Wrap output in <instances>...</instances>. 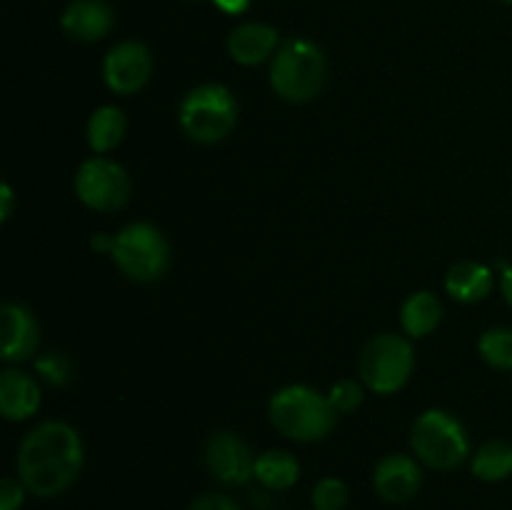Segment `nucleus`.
Returning a JSON list of instances; mask_svg holds the SVG:
<instances>
[{"label": "nucleus", "instance_id": "a211bd4d", "mask_svg": "<svg viewBox=\"0 0 512 510\" xmlns=\"http://www.w3.org/2000/svg\"><path fill=\"white\" fill-rule=\"evenodd\" d=\"M128 130V120H125L123 110L115 105H100L93 110L88 120V145L95 155H105L110 150L118 148Z\"/></svg>", "mask_w": 512, "mask_h": 510}, {"label": "nucleus", "instance_id": "7ed1b4c3", "mask_svg": "<svg viewBox=\"0 0 512 510\" xmlns=\"http://www.w3.org/2000/svg\"><path fill=\"white\" fill-rule=\"evenodd\" d=\"M268 415L273 428L295 443H318L333 433L338 413L328 395L310 385H288L270 398Z\"/></svg>", "mask_w": 512, "mask_h": 510}, {"label": "nucleus", "instance_id": "aec40b11", "mask_svg": "<svg viewBox=\"0 0 512 510\" xmlns=\"http://www.w3.org/2000/svg\"><path fill=\"white\" fill-rule=\"evenodd\" d=\"M470 470L483 483H500L512 475V443L488 440L470 458Z\"/></svg>", "mask_w": 512, "mask_h": 510}, {"label": "nucleus", "instance_id": "9b49d317", "mask_svg": "<svg viewBox=\"0 0 512 510\" xmlns=\"http://www.w3.org/2000/svg\"><path fill=\"white\" fill-rule=\"evenodd\" d=\"M373 488L385 503L403 505L413 500L423 488V470L420 460L413 455L390 453L375 465Z\"/></svg>", "mask_w": 512, "mask_h": 510}, {"label": "nucleus", "instance_id": "423d86ee", "mask_svg": "<svg viewBox=\"0 0 512 510\" xmlns=\"http://www.w3.org/2000/svg\"><path fill=\"white\" fill-rule=\"evenodd\" d=\"M178 118L183 133L195 143H220L238 125V100L220 83L198 85L183 98Z\"/></svg>", "mask_w": 512, "mask_h": 510}, {"label": "nucleus", "instance_id": "20e7f679", "mask_svg": "<svg viewBox=\"0 0 512 510\" xmlns=\"http://www.w3.org/2000/svg\"><path fill=\"white\" fill-rule=\"evenodd\" d=\"M328 80V58L308 38H288L270 60V88L288 103H310Z\"/></svg>", "mask_w": 512, "mask_h": 510}, {"label": "nucleus", "instance_id": "393cba45", "mask_svg": "<svg viewBox=\"0 0 512 510\" xmlns=\"http://www.w3.org/2000/svg\"><path fill=\"white\" fill-rule=\"evenodd\" d=\"M25 485L15 478L0 480V510H20L25 503Z\"/></svg>", "mask_w": 512, "mask_h": 510}, {"label": "nucleus", "instance_id": "f03ea898", "mask_svg": "<svg viewBox=\"0 0 512 510\" xmlns=\"http://www.w3.org/2000/svg\"><path fill=\"white\" fill-rule=\"evenodd\" d=\"M93 250L108 253L120 273L135 283H155L168 273L170 245L165 235L150 223H130L115 235L95 233Z\"/></svg>", "mask_w": 512, "mask_h": 510}, {"label": "nucleus", "instance_id": "4468645a", "mask_svg": "<svg viewBox=\"0 0 512 510\" xmlns=\"http://www.w3.org/2000/svg\"><path fill=\"white\" fill-rule=\"evenodd\" d=\"M278 48V30L268 23H258V20L240 23L228 35V55L238 65H245V68H253V65L265 63V60H273Z\"/></svg>", "mask_w": 512, "mask_h": 510}, {"label": "nucleus", "instance_id": "39448f33", "mask_svg": "<svg viewBox=\"0 0 512 510\" xmlns=\"http://www.w3.org/2000/svg\"><path fill=\"white\" fill-rule=\"evenodd\" d=\"M410 448L433 470H455L470 458V440L463 423L448 410L430 408L410 428Z\"/></svg>", "mask_w": 512, "mask_h": 510}, {"label": "nucleus", "instance_id": "0eeeda50", "mask_svg": "<svg viewBox=\"0 0 512 510\" xmlns=\"http://www.w3.org/2000/svg\"><path fill=\"white\" fill-rule=\"evenodd\" d=\"M413 370V345L398 333H380L370 338L358 360L360 383L378 395H393L403 390Z\"/></svg>", "mask_w": 512, "mask_h": 510}, {"label": "nucleus", "instance_id": "4be33fe9", "mask_svg": "<svg viewBox=\"0 0 512 510\" xmlns=\"http://www.w3.org/2000/svg\"><path fill=\"white\" fill-rule=\"evenodd\" d=\"M35 373L53 388H65L73 380V363L63 353H43L35 358Z\"/></svg>", "mask_w": 512, "mask_h": 510}, {"label": "nucleus", "instance_id": "1a4fd4ad", "mask_svg": "<svg viewBox=\"0 0 512 510\" xmlns=\"http://www.w3.org/2000/svg\"><path fill=\"white\" fill-rule=\"evenodd\" d=\"M255 455L250 445L233 430H215L205 440V470L223 485H245L255 478Z\"/></svg>", "mask_w": 512, "mask_h": 510}, {"label": "nucleus", "instance_id": "dca6fc26", "mask_svg": "<svg viewBox=\"0 0 512 510\" xmlns=\"http://www.w3.org/2000/svg\"><path fill=\"white\" fill-rule=\"evenodd\" d=\"M495 280L488 265L475 260H460L445 275V290L453 300L460 303H480L490 295Z\"/></svg>", "mask_w": 512, "mask_h": 510}, {"label": "nucleus", "instance_id": "b1692460", "mask_svg": "<svg viewBox=\"0 0 512 510\" xmlns=\"http://www.w3.org/2000/svg\"><path fill=\"white\" fill-rule=\"evenodd\" d=\"M365 385L358 383V380H340V383L333 385V390L328 393L330 405L335 408V413L345 415V413H353L363 405L365 398Z\"/></svg>", "mask_w": 512, "mask_h": 510}, {"label": "nucleus", "instance_id": "f3484780", "mask_svg": "<svg viewBox=\"0 0 512 510\" xmlns=\"http://www.w3.org/2000/svg\"><path fill=\"white\" fill-rule=\"evenodd\" d=\"M443 323V303L433 290H418L400 308V325L408 338H425Z\"/></svg>", "mask_w": 512, "mask_h": 510}, {"label": "nucleus", "instance_id": "f8f14e48", "mask_svg": "<svg viewBox=\"0 0 512 510\" xmlns=\"http://www.w3.org/2000/svg\"><path fill=\"white\" fill-rule=\"evenodd\" d=\"M0 323H3L5 363H20V360H28L38 353L40 325L25 305L5 303L0 308Z\"/></svg>", "mask_w": 512, "mask_h": 510}, {"label": "nucleus", "instance_id": "f257e3e1", "mask_svg": "<svg viewBox=\"0 0 512 510\" xmlns=\"http://www.w3.org/2000/svg\"><path fill=\"white\" fill-rule=\"evenodd\" d=\"M83 440L70 423L45 420L30 430L18 448V480L35 498H55L83 470Z\"/></svg>", "mask_w": 512, "mask_h": 510}, {"label": "nucleus", "instance_id": "9d476101", "mask_svg": "<svg viewBox=\"0 0 512 510\" xmlns=\"http://www.w3.org/2000/svg\"><path fill=\"white\" fill-rule=\"evenodd\" d=\"M153 75V55L140 40H123L113 45L103 60V80L113 93L135 95Z\"/></svg>", "mask_w": 512, "mask_h": 510}, {"label": "nucleus", "instance_id": "ddd939ff", "mask_svg": "<svg viewBox=\"0 0 512 510\" xmlns=\"http://www.w3.org/2000/svg\"><path fill=\"white\" fill-rule=\"evenodd\" d=\"M60 25L78 43H98L113 30L115 13L105 0H73L60 15Z\"/></svg>", "mask_w": 512, "mask_h": 510}, {"label": "nucleus", "instance_id": "5701e85b", "mask_svg": "<svg viewBox=\"0 0 512 510\" xmlns=\"http://www.w3.org/2000/svg\"><path fill=\"white\" fill-rule=\"evenodd\" d=\"M310 500H313V510H343L350 500L348 485L340 478H320L313 485Z\"/></svg>", "mask_w": 512, "mask_h": 510}, {"label": "nucleus", "instance_id": "cd10ccee", "mask_svg": "<svg viewBox=\"0 0 512 510\" xmlns=\"http://www.w3.org/2000/svg\"><path fill=\"white\" fill-rule=\"evenodd\" d=\"M500 290H503L505 303L512 308V265H503V273H500Z\"/></svg>", "mask_w": 512, "mask_h": 510}, {"label": "nucleus", "instance_id": "a878e982", "mask_svg": "<svg viewBox=\"0 0 512 510\" xmlns=\"http://www.w3.org/2000/svg\"><path fill=\"white\" fill-rule=\"evenodd\" d=\"M188 510H240V505L235 503L233 498L228 495H220V493H208V495H200L190 503Z\"/></svg>", "mask_w": 512, "mask_h": 510}, {"label": "nucleus", "instance_id": "bb28decb", "mask_svg": "<svg viewBox=\"0 0 512 510\" xmlns=\"http://www.w3.org/2000/svg\"><path fill=\"white\" fill-rule=\"evenodd\" d=\"M213 5L225 15H243L250 8V0H213Z\"/></svg>", "mask_w": 512, "mask_h": 510}, {"label": "nucleus", "instance_id": "6e6552de", "mask_svg": "<svg viewBox=\"0 0 512 510\" xmlns=\"http://www.w3.org/2000/svg\"><path fill=\"white\" fill-rule=\"evenodd\" d=\"M75 195L80 203L98 213H113L128 205L130 200V175L115 160L105 155L88 158L75 173Z\"/></svg>", "mask_w": 512, "mask_h": 510}, {"label": "nucleus", "instance_id": "c85d7f7f", "mask_svg": "<svg viewBox=\"0 0 512 510\" xmlns=\"http://www.w3.org/2000/svg\"><path fill=\"white\" fill-rule=\"evenodd\" d=\"M13 190H10V185L5 183L3 188H0V203H3V208H0V218L8 220L10 213H13Z\"/></svg>", "mask_w": 512, "mask_h": 510}, {"label": "nucleus", "instance_id": "2eb2a0df", "mask_svg": "<svg viewBox=\"0 0 512 510\" xmlns=\"http://www.w3.org/2000/svg\"><path fill=\"white\" fill-rule=\"evenodd\" d=\"M40 383L33 375L18 368H5L0 373V413L10 423H23L33 418L40 408Z\"/></svg>", "mask_w": 512, "mask_h": 510}, {"label": "nucleus", "instance_id": "412c9836", "mask_svg": "<svg viewBox=\"0 0 512 510\" xmlns=\"http://www.w3.org/2000/svg\"><path fill=\"white\" fill-rule=\"evenodd\" d=\"M480 358L495 370H512V328H490L480 335Z\"/></svg>", "mask_w": 512, "mask_h": 510}, {"label": "nucleus", "instance_id": "6ab92c4d", "mask_svg": "<svg viewBox=\"0 0 512 510\" xmlns=\"http://www.w3.org/2000/svg\"><path fill=\"white\" fill-rule=\"evenodd\" d=\"M300 478V463L288 450H265L255 460V480L268 490H290Z\"/></svg>", "mask_w": 512, "mask_h": 510}, {"label": "nucleus", "instance_id": "c756f323", "mask_svg": "<svg viewBox=\"0 0 512 510\" xmlns=\"http://www.w3.org/2000/svg\"><path fill=\"white\" fill-rule=\"evenodd\" d=\"M500 3H505V5H510V8H512V0H500Z\"/></svg>", "mask_w": 512, "mask_h": 510}]
</instances>
